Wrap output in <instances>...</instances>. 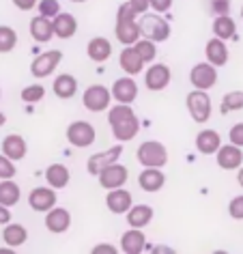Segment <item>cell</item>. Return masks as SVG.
<instances>
[{"label": "cell", "instance_id": "obj_37", "mask_svg": "<svg viewBox=\"0 0 243 254\" xmlns=\"http://www.w3.org/2000/svg\"><path fill=\"white\" fill-rule=\"evenodd\" d=\"M37 9H39V15L50 17V20H52L54 15L61 13V2H59V0H39Z\"/></svg>", "mask_w": 243, "mask_h": 254}, {"label": "cell", "instance_id": "obj_36", "mask_svg": "<svg viewBox=\"0 0 243 254\" xmlns=\"http://www.w3.org/2000/svg\"><path fill=\"white\" fill-rule=\"evenodd\" d=\"M20 97H22V101H26V104H37V101H41L46 97V88L41 84H30L26 88H22Z\"/></svg>", "mask_w": 243, "mask_h": 254}, {"label": "cell", "instance_id": "obj_23", "mask_svg": "<svg viewBox=\"0 0 243 254\" xmlns=\"http://www.w3.org/2000/svg\"><path fill=\"white\" fill-rule=\"evenodd\" d=\"M138 186L149 194L159 192L166 186V175L162 173V168H144L138 177Z\"/></svg>", "mask_w": 243, "mask_h": 254}, {"label": "cell", "instance_id": "obj_46", "mask_svg": "<svg viewBox=\"0 0 243 254\" xmlns=\"http://www.w3.org/2000/svg\"><path fill=\"white\" fill-rule=\"evenodd\" d=\"M7 222H11V207L0 205V226H4Z\"/></svg>", "mask_w": 243, "mask_h": 254}, {"label": "cell", "instance_id": "obj_31", "mask_svg": "<svg viewBox=\"0 0 243 254\" xmlns=\"http://www.w3.org/2000/svg\"><path fill=\"white\" fill-rule=\"evenodd\" d=\"M22 198V190L13 179H0V205L13 207Z\"/></svg>", "mask_w": 243, "mask_h": 254}, {"label": "cell", "instance_id": "obj_13", "mask_svg": "<svg viewBox=\"0 0 243 254\" xmlns=\"http://www.w3.org/2000/svg\"><path fill=\"white\" fill-rule=\"evenodd\" d=\"M215 162L222 170H237L243 164V151L237 144H222L215 151Z\"/></svg>", "mask_w": 243, "mask_h": 254}, {"label": "cell", "instance_id": "obj_14", "mask_svg": "<svg viewBox=\"0 0 243 254\" xmlns=\"http://www.w3.org/2000/svg\"><path fill=\"white\" fill-rule=\"evenodd\" d=\"M121 153H123V147H121V144H114V147H110L108 151H101V153H93L91 157H88V162H86L88 175L97 177V173L101 168H106V166H110V164L119 162Z\"/></svg>", "mask_w": 243, "mask_h": 254}, {"label": "cell", "instance_id": "obj_4", "mask_svg": "<svg viewBox=\"0 0 243 254\" xmlns=\"http://www.w3.org/2000/svg\"><path fill=\"white\" fill-rule=\"evenodd\" d=\"M136 160L144 168H164L168 164V149L157 140H146L138 147Z\"/></svg>", "mask_w": 243, "mask_h": 254}, {"label": "cell", "instance_id": "obj_21", "mask_svg": "<svg viewBox=\"0 0 243 254\" xmlns=\"http://www.w3.org/2000/svg\"><path fill=\"white\" fill-rule=\"evenodd\" d=\"M222 147V136L215 129H200L196 134V149L202 155H215V151Z\"/></svg>", "mask_w": 243, "mask_h": 254}, {"label": "cell", "instance_id": "obj_49", "mask_svg": "<svg viewBox=\"0 0 243 254\" xmlns=\"http://www.w3.org/2000/svg\"><path fill=\"white\" fill-rule=\"evenodd\" d=\"M71 2H86V0H71Z\"/></svg>", "mask_w": 243, "mask_h": 254}, {"label": "cell", "instance_id": "obj_41", "mask_svg": "<svg viewBox=\"0 0 243 254\" xmlns=\"http://www.w3.org/2000/svg\"><path fill=\"white\" fill-rule=\"evenodd\" d=\"M209 9L213 15H226L230 11V0H211Z\"/></svg>", "mask_w": 243, "mask_h": 254}, {"label": "cell", "instance_id": "obj_7", "mask_svg": "<svg viewBox=\"0 0 243 254\" xmlns=\"http://www.w3.org/2000/svg\"><path fill=\"white\" fill-rule=\"evenodd\" d=\"M61 61H62L61 50H48V52H41V54L35 56L33 63H30V73H33V78L43 80V78H48V75L54 73V69L61 65Z\"/></svg>", "mask_w": 243, "mask_h": 254}, {"label": "cell", "instance_id": "obj_33", "mask_svg": "<svg viewBox=\"0 0 243 254\" xmlns=\"http://www.w3.org/2000/svg\"><path fill=\"white\" fill-rule=\"evenodd\" d=\"M133 50L138 52L142 63H153L157 56V43L151 41V39H144V37H140V39L133 43Z\"/></svg>", "mask_w": 243, "mask_h": 254}, {"label": "cell", "instance_id": "obj_26", "mask_svg": "<svg viewBox=\"0 0 243 254\" xmlns=\"http://www.w3.org/2000/svg\"><path fill=\"white\" fill-rule=\"evenodd\" d=\"M144 244H146V237L142 233V228H131L123 233L121 237V250L125 254H140L144 250Z\"/></svg>", "mask_w": 243, "mask_h": 254}, {"label": "cell", "instance_id": "obj_32", "mask_svg": "<svg viewBox=\"0 0 243 254\" xmlns=\"http://www.w3.org/2000/svg\"><path fill=\"white\" fill-rule=\"evenodd\" d=\"M237 33V24L235 20L230 17L228 13L226 15H215V20H213V35L217 37V39H222V41H228V39H233Z\"/></svg>", "mask_w": 243, "mask_h": 254}, {"label": "cell", "instance_id": "obj_5", "mask_svg": "<svg viewBox=\"0 0 243 254\" xmlns=\"http://www.w3.org/2000/svg\"><path fill=\"white\" fill-rule=\"evenodd\" d=\"M185 106H187L189 117L200 125L207 123L211 119V112H213V104H211L209 91H198V88H194V91L187 93V97H185Z\"/></svg>", "mask_w": 243, "mask_h": 254}, {"label": "cell", "instance_id": "obj_45", "mask_svg": "<svg viewBox=\"0 0 243 254\" xmlns=\"http://www.w3.org/2000/svg\"><path fill=\"white\" fill-rule=\"evenodd\" d=\"M93 252H95V254H104V252H108V254H117V252H119V248H117V246H110V244H99V246H95V248H93Z\"/></svg>", "mask_w": 243, "mask_h": 254}, {"label": "cell", "instance_id": "obj_8", "mask_svg": "<svg viewBox=\"0 0 243 254\" xmlns=\"http://www.w3.org/2000/svg\"><path fill=\"white\" fill-rule=\"evenodd\" d=\"M110 101H112L110 88H106L104 84H91L82 95V104H84L88 112H104L110 108Z\"/></svg>", "mask_w": 243, "mask_h": 254}, {"label": "cell", "instance_id": "obj_38", "mask_svg": "<svg viewBox=\"0 0 243 254\" xmlns=\"http://www.w3.org/2000/svg\"><path fill=\"white\" fill-rule=\"evenodd\" d=\"M15 173H17L15 162H13V160H9L7 155L0 153V179H13Z\"/></svg>", "mask_w": 243, "mask_h": 254}, {"label": "cell", "instance_id": "obj_15", "mask_svg": "<svg viewBox=\"0 0 243 254\" xmlns=\"http://www.w3.org/2000/svg\"><path fill=\"white\" fill-rule=\"evenodd\" d=\"M133 205V196L131 192H127L125 188H114V190H108L106 194V207L108 211L114 213V215H123L127 213V209Z\"/></svg>", "mask_w": 243, "mask_h": 254}, {"label": "cell", "instance_id": "obj_9", "mask_svg": "<svg viewBox=\"0 0 243 254\" xmlns=\"http://www.w3.org/2000/svg\"><path fill=\"white\" fill-rule=\"evenodd\" d=\"M127 179H129V168L123 166V164L114 162L110 166L101 168L97 173V181L104 190H114V188H123Z\"/></svg>", "mask_w": 243, "mask_h": 254}, {"label": "cell", "instance_id": "obj_3", "mask_svg": "<svg viewBox=\"0 0 243 254\" xmlns=\"http://www.w3.org/2000/svg\"><path fill=\"white\" fill-rule=\"evenodd\" d=\"M138 30H140V37H144V39H151V41H155V43H164V41H168V37H170V24L164 20L159 13H142L140 15V22H138Z\"/></svg>", "mask_w": 243, "mask_h": 254}, {"label": "cell", "instance_id": "obj_1", "mask_svg": "<svg viewBox=\"0 0 243 254\" xmlns=\"http://www.w3.org/2000/svg\"><path fill=\"white\" fill-rule=\"evenodd\" d=\"M108 123H110L112 136L119 142H129L140 131V119L133 112L131 104H117L108 110Z\"/></svg>", "mask_w": 243, "mask_h": 254}, {"label": "cell", "instance_id": "obj_12", "mask_svg": "<svg viewBox=\"0 0 243 254\" xmlns=\"http://www.w3.org/2000/svg\"><path fill=\"white\" fill-rule=\"evenodd\" d=\"M110 95L117 104H133L138 97V84L133 80V75H125V78L114 80Z\"/></svg>", "mask_w": 243, "mask_h": 254}, {"label": "cell", "instance_id": "obj_34", "mask_svg": "<svg viewBox=\"0 0 243 254\" xmlns=\"http://www.w3.org/2000/svg\"><path fill=\"white\" fill-rule=\"evenodd\" d=\"M237 110H243V91H230L222 97V106H220L222 114L237 112Z\"/></svg>", "mask_w": 243, "mask_h": 254}, {"label": "cell", "instance_id": "obj_40", "mask_svg": "<svg viewBox=\"0 0 243 254\" xmlns=\"http://www.w3.org/2000/svg\"><path fill=\"white\" fill-rule=\"evenodd\" d=\"M228 140L243 149V123H235L228 131Z\"/></svg>", "mask_w": 243, "mask_h": 254}, {"label": "cell", "instance_id": "obj_35", "mask_svg": "<svg viewBox=\"0 0 243 254\" xmlns=\"http://www.w3.org/2000/svg\"><path fill=\"white\" fill-rule=\"evenodd\" d=\"M17 46V33L11 26H0V54L13 52Z\"/></svg>", "mask_w": 243, "mask_h": 254}, {"label": "cell", "instance_id": "obj_6", "mask_svg": "<svg viewBox=\"0 0 243 254\" xmlns=\"http://www.w3.org/2000/svg\"><path fill=\"white\" fill-rule=\"evenodd\" d=\"M65 134H67V142L75 149H86L97 140V131H95V127L88 121H73L67 127Z\"/></svg>", "mask_w": 243, "mask_h": 254}, {"label": "cell", "instance_id": "obj_24", "mask_svg": "<svg viewBox=\"0 0 243 254\" xmlns=\"http://www.w3.org/2000/svg\"><path fill=\"white\" fill-rule=\"evenodd\" d=\"M153 215H155V211L149 205H131L127 209L125 218L131 228H146L153 222Z\"/></svg>", "mask_w": 243, "mask_h": 254}, {"label": "cell", "instance_id": "obj_39", "mask_svg": "<svg viewBox=\"0 0 243 254\" xmlns=\"http://www.w3.org/2000/svg\"><path fill=\"white\" fill-rule=\"evenodd\" d=\"M228 215L233 220H243V194L235 196V198L228 202Z\"/></svg>", "mask_w": 243, "mask_h": 254}, {"label": "cell", "instance_id": "obj_22", "mask_svg": "<svg viewBox=\"0 0 243 254\" xmlns=\"http://www.w3.org/2000/svg\"><path fill=\"white\" fill-rule=\"evenodd\" d=\"M28 33L37 43H48L54 37V28H52V20L43 15H35L28 24Z\"/></svg>", "mask_w": 243, "mask_h": 254}, {"label": "cell", "instance_id": "obj_25", "mask_svg": "<svg viewBox=\"0 0 243 254\" xmlns=\"http://www.w3.org/2000/svg\"><path fill=\"white\" fill-rule=\"evenodd\" d=\"M71 181V170L65 164H50L46 168V183L54 190H62Z\"/></svg>", "mask_w": 243, "mask_h": 254}, {"label": "cell", "instance_id": "obj_29", "mask_svg": "<svg viewBox=\"0 0 243 254\" xmlns=\"http://www.w3.org/2000/svg\"><path fill=\"white\" fill-rule=\"evenodd\" d=\"M2 241L11 248V250H13V248L24 246V244L28 241V231H26V226L15 224V222H7V224H4V228H2Z\"/></svg>", "mask_w": 243, "mask_h": 254}, {"label": "cell", "instance_id": "obj_30", "mask_svg": "<svg viewBox=\"0 0 243 254\" xmlns=\"http://www.w3.org/2000/svg\"><path fill=\"white\" fill-rule=\"evenodd\" d=\"M54 95L59 99H71L78 93V80L71 73H61L54 78V86H52Z\"/></svg>", "mask_w": 243, "mask_h": 254}, {"label": "cell", "instance_id": "obj_50", "mask_svg": "<svg viewBox=\"0 0 243 254\" xmlns=\"http://www.w3.org/2000/svg\"><path fill=\"white\" fill-rule=\"evenodd\" d=\"M241 15H243V7H241Z\"/></svg>", "mask_w": 243, "mask_h": 254}, {"label": "cell", "instance_id": "obj_10", "mask_svg": "<svg viewBox=\"0 0 243 254\" xmlns=\"http://www.w3.org/2000/svg\"><path fill=\"white\" fill-rule=\"evenodd\" d=\"M189 82L198 91H211L217 84V67L211 63H198L189 71Z\"/></svg>", "mask_w": 243, "mask_h": 254}, {"label": "cell", "instance_id": "obj_42", "mask_svg": "<svg viewBox=\"0 0 243 254\" xmlns=\"http://www.w3.org/2000/svg\"><path fill=\"white\" fill-rule=\"evenodd\" d=\"M149 9H153L155 13H166L172 9V0H149Z\"/></svg>", "mask_w": 243, "mask_h": 254}, {"label": "cell", "instance_id": "obj_20", "mask_svg": "<svg viewBox=\"0 0 243 254\" xmlns=\"http://www.w3.org/2000/svg\"><path fill=\"white\" fill-rule=\"evenodd\" d=\"M28 153V144L26 140L20 136V134H9V136H4V140H2V155H7L9 160H13V162H20L24 160Z\"/></svg>", "mask_w": 243, "mask_h": 254}, {"label": "cell", "instance_id": "obj_28", "mask_svg": "<svg viewBox=\"0 0 243 254\" xmlns=\"http://www.w3.org/2000/svg\"><path fill=\"white\" fill-rule=\"evenodd\" d=\"M119 65L127 75H138L144 69V63L138 56L136 50H133V46L123 48V52H121V56H119Z\"/></svg>", "mask_w": 243, "mask_h": 254}, {"label": "cell", "instance_id": "obj_44", "mask_svg": "<svg viewBox=\"0 0 243 254\" xmlns=\"http://www.w3.org/2000/svg\"><path fill=\"white\" fill-rule=\"evenodd\" d=\"M11 2H13V7L20 9V11H33L37 7V0H11Z\"/></svg>", "mask_w": 243, "mask_h": 254}, {"label": "cell", "instance_id": "obj_48", "mask_svg": "<svg viewBox=\"0 0 243 254\" xmlns=\"http://www.w3.org/2000/svg\"><path fill=\"white\" fill-rule=\"evenodd\" d=\"M7 123V117H4V112H0V127Z\"/></svg>", "mask_w": 243, "mask_h": 254}, {"label": "cell", "instance_id": "obj_43", "mask_svg": "<svg viewBox=\"0 0 243 254\" xmlns=\"http://www.w3.org/2000/svg\"><path fill=\"white\" fill-rule=\"evenodd\" d=\"M129 7L136 11L138 15H142L149 11V0H129Z\"/></svg>", "mask_w": 243, "mask_h": 254}, {"label": "cell", "instance_id": "obj_27", "mask_svg": "<svg viewBox=\"0 0 243 254\" xmlns=\"http://www.w3.org/2000/svg\"><path fill=\"white\" fill-rule=\"evenodd\" d=\"M86 54L93 63H106L112 56V43L106 37H93L86 43Z\"/></svg>", "mask_w": 243, "mask_h": 254}, {"label": "cell", "instance_id": "obj_19", "mask_svg": "<svg viewBox=\"0 0 243 254\" xmlns=\"http://www.w3.org/2000/svg\"><path fill=\"white\" fill-rule=\"evenodd\" d=\"M52 28H54V37H59V39H71L78 33V20L71 13L61 11L59 15L52 17Z\"/></svg>", "mask_w": 243, "mask_h": 254}, {"label": "cell", "instance_id": "obj_18", "mask_svg": "<svg viewBox=\"0 0 243 254\" xmlns=\"http://www.w3.org/2000/svg\"><path fill=\"white\" fill-rule=\"evenodd\" d=\"M204 56H207V63H211L213 67H222V65H226L228 59H230L226 41L217 39V37H213V39H209V41H207V46H204Z\"/></svg>", "mask_w": 243, "mask_h": 254}, {"label": "cell", "instance_id": "obj_11", "mask_svg": "<svg viewBox=\"0 0 243 254\" xmlns=\"http://www.w3.org/2000/svg\"><path fill=\"white\" fill-rule=\"evenodd\" d=\"M170 80H172V71H170L168 65H164V63L151 65L149 69H146V73H144V84L153 93L164 91V88L170 84Z\"/></svg>", "mask_w": 243, "mask_h": 254}, {"label": "cell", "instance_id": "obj_2", "mask_svg": "<svg viewBox=\"0 0 243 254\" xmlns=\"http://www.w3.org/2000/svg\"><path fill=\"white\" fill-rule=\"evenodd\" d=\"M114 35L123 46H133L140 39L138 30V13L129 7V2L121 4L117 11V24H114Z\"/></svg>", "mask_w": 243, "mask_h": 254}, {"label": "cell", "instance_id": "obj_51", "mask_svg": "<svg viewBox=\"0 0 243 254\" xmlns=\"http://www.w3.org/2000/svg\"><path fill=\"white\" fill-rule=\"evenodd\" d=\"M0 95H2V91H0Z\"/></svg>", "mask_w": 243, "mask_h": 254}, {"label": "cell", "instance_id": "obj_16", "mask_svg": "<svg viewBox=\"0 0 243 254\" xmlns=\"http://www.w3.org/2000/svg\"><path fill=\"white\" fill-rule=\"evenodd\" d=\"M56 190L54 188H35L33 192L28 194V205H30V209L33 211H37V213H46V211H50L54 205H56Z\"/></svg>", "mask_w": 243, "mask_h": 254}, {"label": "cell", "instance_id": "obj_47", "mask_svg": "<svg viewBox=\"0 0 243 254\" xmlns=\"http://www.w3.org/2000/svg\"><path fill=\"white\" fill-rule=\"evenodd\" d=\"M237 170H239V173H237V181H239V186L243 188V164H241V166L237 168Z\"/></svg>", "mask_w": 243, "mask_h": 254}, {"label": "cell", "instance_id": "obj_17", "mask_svg": "<svg viewBox=\"0 0 243 254\" xmlns=\"http://www.w3.org/2000/svg\"><path fill=\"white\" fill-rule=\"evenodd\" d=\"M46 228L50 233L54 235H62L69 231V226H71V213L67 211L65 207H52L50 211H46Z\"/></svg>", "mask_w": 243, "mask_h": 254}]
</instances>
